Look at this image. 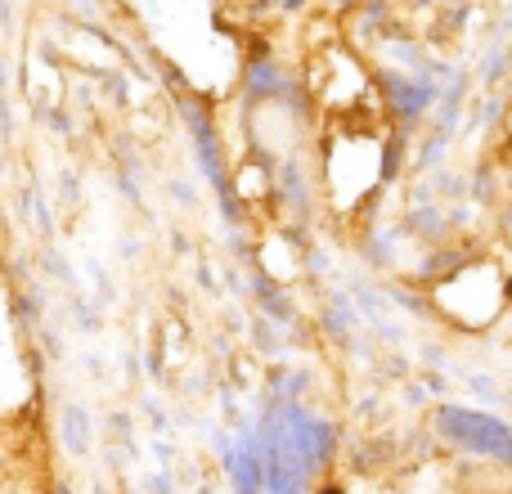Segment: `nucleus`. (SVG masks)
Segmentation results:
<instances>
[{"instance_id":"1","label":"nucleus","mask_w":512,"mask_h":494,"mask_svg":"<svg viewBox=\"0 0 512 494\" xmlns=\"http://www.w3.org/2000/svg\"><path fill=\"white\" fill-rule=\"evenodd\" d=\"M441 432L450 436L454 445H463L468 454H481V459H499L512 463V427L495 414H477V409H441Z\"/></svg>"}]
</instances>
